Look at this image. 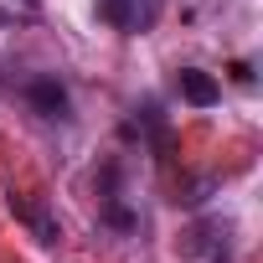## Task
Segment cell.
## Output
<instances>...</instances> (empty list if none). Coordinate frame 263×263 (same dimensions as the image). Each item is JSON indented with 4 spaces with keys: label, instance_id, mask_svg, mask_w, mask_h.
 <instances>
[{
    "label": "cell",
    "instance_id": "cell-1",
    "mask_svg": "<svg viewBox=\"0 0 263 263\" xmlns=\"http://www.w3.org/2000/svg\"><path fill=\"white\" fill-rule=\"evenodd\" d=\"M160 11H165V0H98V16L124 36H145L160 21Z\"/></svg>",
    "mask_w": 263,
    "mask_h": 263
},
{
    "label": "cell",
    "instance_id": "cell-2",
    "mask_svg": "<svg viewBox=\"0 0 263 263\" xmlns=\"http://www.w3.org/2000/svg\"><path fill=\"white\" fill-rule=\"evenodd\" d=\"M21 98H26V108L42 114V119H67V114H72V98H67V88H62L52 72L31 78V83L21 88Z\"/></svg>",
    "mask_w": 263,
    "mask_h": 263
},
{
    "label": "cell",
    "instance_id": "cell-3",
    "mask_svg": "<svg viewBox=\"0 0 263 263\" xmlns=\"http://www.w3.org/2000/svg\"><path fill=\"white\" fill-rule=\"evenodd\" d=\"M11 212L31 227V237H36V242H57V237H62V222H57L42 201H31V196H11Z\"/></svg>",
    "mask_w": 263,
    "mask_h": 263
},
{
    "label": "cell",
    "instance_id": "cell-4",
    "mask_svg": "<svg viewBox=\"0 0 263 263\" xmlns=\"http://www.w3.org/2000/svg\"><path fill=\"white\" fill-rule=\"evenodd\" d=\"M176 88H181V98H186V103H196V108H212V103L222 98L217 78H212V72H201V67H181V72H176Z\"/></svg>",
    "mask_w": 263,
    "mask_h": 263
},
{
    "label": "cell",
    "instance_id": "cell-5",
    "mask_svg": "<svg viewBox=\"0 0 263 263\" xmlns=\"http://www.w3.org/2000/svg\"><path fill=\"white\" fill-rule=\"evenodd\" d=\"M0 21H31V6L26 0H0Z\"/></svg>",
    "mask_w": 263,
    "mask_h": 263
},
{
    "label": "cell",
    "instance_id": "cell-6",
    "mask_svg": "<svg viewBox=\"0 0 263 263\" xmlns=\"http://www.w3.org/2000/svg\"><path fill=\"white\" fill-rule=\"evenodd\" d=\"M196 6H222V0H196Z\"/></svg>",
    "mask_w": 263,
    "mask_h": 263
}]
</instances>
